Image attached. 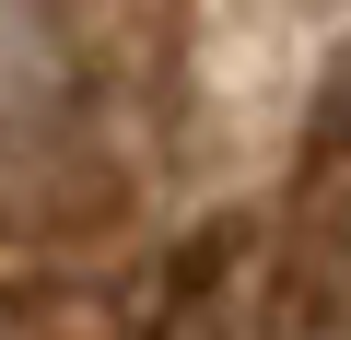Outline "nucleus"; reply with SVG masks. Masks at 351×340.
<instances>
[{"mask_svg":"<svg viewBox=\"0 0 351 340\" xmlns=\"http://www.w3.org/2000/svg\"><path fill=\"white\" fill-rule=\"evenodd\" d=\"M293 340H351V129H339V152H328V188H316V223H304Z\"/></svg>","mask_w":351,"mask_h":340,"instance_id":"nucleus-2","label":"nucleus"},{"mask_svg":"<svg viewBox=\"0 0 351 340\" xmlns=\"http://www.w3.org/2000/svg\"><path fill=\"white\" fill-rule=\"evenodd\" d=\"M106 200L94 71L59 0H0V235H59Z\"/></svg>","mask_w":351,"mask_h":340,"instance_id":"nucleus-1","label":"nucleus"}]
</instances>
